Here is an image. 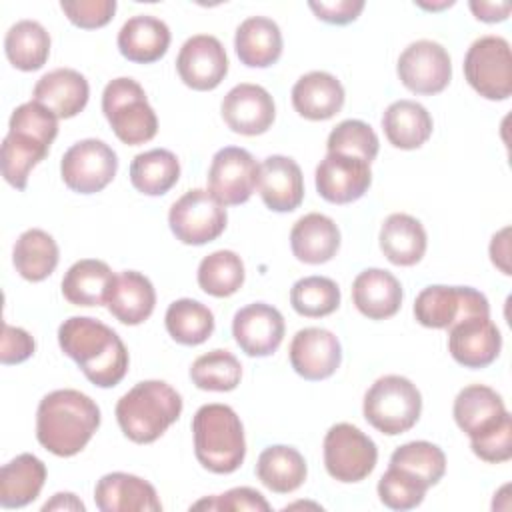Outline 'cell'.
<instances>
[{
    "label": "cell",
    "instance_id": "14",
    "mask_svg": "<svg viewBox=\"0 0 512 512\" xmlns=\"http://www.w3.org/2000/svg\"><path fill=\"white\" fill-rule=\"evenodd\" d=\"M260 164L254 156L238 146L220 148L208 168V190L224 204H244L258 186Z\"/></svg>",
    "mask_w": 512,
    "mask_h": 512
},
{
    "label": "cell",
    "instance_id": "40",
    "mask_svg": "<svg viewBox=\"0 0 512 512\" xmlns=\"http://www.w3.org/2000/svg\"><path fill=\"white\" fill-rule=\"evenodd\" d=\"M244 276V262L236 252L216 250L200 260L196 280L206 294L214 298H226L240 290Z\"/></svg>",
    "mask_w": 512,
    "mask_h": 512
},
{
    "label": "cell",
    "instance_id": "3",
    "mask_svg": "<svg viewBox=\"0 0 512 512\" xmlns=\"http://www.w3.org/2000/svg\"><path fill=\"white\" fill-rule=\"evenodd\" d=\"M58 134V118L36 100L14 108L8 134L2 140V176L16 190H24L30 170L40 164Z\"/></svg>",
    "mask_w": 512,
    "mask_h": 512
},
{
    "label": "cell",
    "instance_id": "50",
    "mask_svg": "<svg viewBox=\"0 0 512 512\" xmlns=\"http://www.w3.org/2000/svg\"><path fill=\"white\" fill-rule=\"evenodd\" d=\"M318 20L328 24H350L364 10V0H332V2H308Z\"/></svg>",
    "mask_w": 512,
    "mask_h": 512
},
{
    "label": "cell",
    "instance_id": "51",
    "mask_svg": "<svg viewBox=\"0 0 512 512\" xmlns=\"http://www.w3.org/2000/svg\"><path fill=\"white\" fill-rule=\"evenodd\" d=\"M490 260L506 276H510V228H502L492 236L490 242Z\"/></svg>",
    "mask_w": 512,
    "mask_h": 512
},
{
    "label": "cell",
    "instance_id": "48",
    "mask_svg": "<svg viewBox=\"0 0 512 512\" xmlns=\"http://www.w3.org/2000/svg\"><path fill=\"white\" fill-rule=\"evenodd\" d=\"M472 452L490 464L506 462L512 458V418L508 416L496 430L490 434L470 440Z\"/></svg>",
    "mask_w": 512,
    "mask_h": 512
},
{
    "label": "cell",
    "instance_id": "16",
    "mask_svg": "<svg viewBox=\"0 0 512 512\" xmlns=\"http://www.w3.org/2000/svg\"><path fill=\"white\" fill-rule=\"evenodd\" d=\"M314 182L326 202L350 204L368 192L372 170L362 158L328 152L316 166Z\"/></svg>",
    "mask_w": 512,
    "mask_h": 512
},
{
    "label": "cell",
    "instance_id": "17",
    "mask_svg": "<svg viewBox=\"0 0 512 512\" xmlns=\"http://www.w3.org/2000/svg\"><path fill=\"white\" fill-rule=\"evenodd\" d=\"M284 330V316L266 302H252L232 318V336L240 350L252 358L274 354L284 340Z\"/></svg>",
    "mask_w": 512,
    "mask_h": 512
},
{
    "label": "cell",
    "instance_id": "43",
    "mask_svg": "<svg viewBox=\"0 0 512 512\" xmlns=\"http://www.w3.org/2000/svg\"><path fill=\"white\" fill-rule=\"evenodd\" d=\"M390 466L410 472L430 488L438 484L446 472V454L432 442L414 440L398 446L392 452Z\"/></svg>",
    "mask_w": 512,
    "mask_h": 512
},
{
    "label": "cell",
    "instance_id": "46",
    "mask_svg": "<svg viewBox=\"0 0 512 512\" xmlns=\"http://www.w3.org/2000/svg\"><path fill=\"white\" fill-rule=\"evenodd\" d=\"M190 510H224V512H240V510H256V512H268L270 504L266 498L248 486L232 488L224 494H216L210 498H202L190 506Z\"/></svg>",
    "mask_w": 512,
    "mask_h": 512
},
{
    "label": "cell",
    "instance_id": "45",
    "mask_svg": "<svg viewBox=\"0 0 512 512\" xmlns=\"http://www.w3.org/2000/svg\"><path fill=\"white\" fill-rule=\"evenodd\" d=\"M426 492L428 486L420 478L396 466H388L378 480L380 502L390 510H412L422 504Z\"/></svg>",
    "mask_w": 512,
    "mask_h": 512
},
{
    "label": "cell",
    "instance_id": "21",
    "mask_svg": "<svg viewBox=\"0 0 512 512\" xmlns=\"http://www.w3.org/2000/svg\"><path fill=\"white\" fill-rule=\"evenodd\" d=\"M452 414L458 428L470 440L490 434L510 416L502 396L484 384L464 386L454 398Z\"/></svg>",
    "mask_w": 512,
    "mask_h": 512
},
{
    "label": "cell",
    "instance_id": "53",
    "mask_svg": "<svg viewBox=\"0 0 512 512\" xmlns=\"http://www.w3.org/2000/svg\"><path fill=\"white\" fill-rule=\"evenodd\" d=\"M48 510H78V512H84L86 506L82 504V500L76 498V494L72 492H58L52 496L50 502H46L42 506V512H48Z\"/></svg>",
    "mask_w": 512,
    "mask_h": 512
},
{
    "label": "cell",
    "instance_id": "47",
    "mask_svg": "<svg viewBox=\"0 0 512 512\" xmlns=\"http://www.w3.org/2000/svg\"><path fill=\"white\" fill-rule=\"evenodd\" d=\"M60 8L74 26L94 30L106 26L112 20L116 12V0H62Z\"/></svg>",
    "mask_w": 512,
    "mask_h": 512
},
{
    "label": "cell",
    "instance_id": "22",
    "mask_svg": "<svg viewBox=\"0 0 512 512\" xmlns=\"http://www.w3.org/2000/svg\"><path fill=\"white\" fill-rule=\"evenodd\" d=\"M94 502L100 512H160L162 502L156 488L134 474H104L94 488Z\"/></svg>",
    "mask_w": 512,
    "mask_h": 512
},
{
    "label": "cell",
    "instance_id": "19",
    "mask_svg": "<svg viewBox=\"0 0 512 512\" xmlns=\"http://www.w3.org/2000/svg\"><path fill=\"white\" fill-rule=\"evenodd\" d=\"M502 348V336L490 316H468L448 328V352L464 368L490 366Z\"/></svg>",
    "mask_w": 512,
    "mask_h": 512
},
{
    "label": "cell",
    "instance_id": "9",
    "mask_svg": "<svg viewBox=\"0 0 512 512\" xmlns=\"http://www.w3.org/2000/svg\"><path fill=\"white\" fill-rule=\"evenodd\" d=\"M322 452L326 472L344 484L360 482L370 476L378 460V448L374 440L358 426L348 422L330 426L324 436Z\"/></svg>",
    "mask_w": 512,
    "mask_h": 512
},
{
    "label": "cell",
    "instance_id": "8",
    "mask_svg": "<svg viewBox=\"0 0 512 512\" xmlns=\"http://www.w3.org/2000/svg\"><path fill=\"white\" fill-rule=\"evenodd\" d=\"M468 84L486 100H506L512 94V52L506 38L486 34L476 38L464 56Z\"/></svg>",
    "mask_w": 512,
    "mask_h": 512
},
{
    "label": "cell",
    "instance_id": "1",
    "mask_svg": "<svg viewBox=\"0 0 512 512\" xmlns=\"http://www.w3.org/2000/svg\"><path fill=\"white\" fill-rule=\"evenodd\" d=\"M58 344L84 376L98 388H112L128 372V350L122 338L90 316H70L58 328Z\"/></svg>",
    "mask_w": 512,
    "mask_h": 512
},
{
    "label": "cell",
    "instance_id": "34",
    "mask_svg": "<svg viewBox=\"0 0 512 512\" xmlns=\"http://www.w3.org/2000/svg\"><path fill=\"white\" fill-rule=\"evenodd\" d=\"M256 476L268 490L276 494H290L304 484L308 466L304 456L294 446L274 444L260 452Z\"/></svg>",
    "mask_w": 512,
    "mask_h": 512
},
{
    "label": "cell",
    "instance_id": "41",
    "mask_svg": "<svg viewBox=\"0 0 512 512\" xmlns=\"http://www.w3.org/2000/svg\"><path fill=\"white\" fill-rule=\"evenodd\" d=\"M242 364L240 360L222 348L210 350L198 356L190 366V380L200 390L230 392L240 384Z\"/></svg>",
    "mask_w": 512,
    "mask_h": 512
},
{
    "label": "cell",
    "instance_id": "49",
    "mask_svg": "<svg viewBox=\"0 0 512 512\" xmlns=\"http://www.w3.org/2000/svg\"><path fill=\"white\" fill-rule=\"evenodd\" d=\"M36 350V342L24 328L4 322L2 326V344H0V362L2 364H20L28 360Z\"/></svg>",
    "mask_w": 512,
    "mask_h": 512
},
{
    "label": "cell",
    "instance_id": "6",
    "mask_svg": "<svg viewBox=\"0 0 512 512\" xmlns=\"http://www.w3.org/2000/svg\"><path fill=\"white\" fill-rule=\"evenodd\" d=\"M364 418L386 436L408 432L420 418L422 394L400 374L380 376L364 394Z\"/></svg>",
    "mask_w": 512,
    "mask_h": 512
},
{
    "label": "cell",
    "instance_id": "23",
    "mask_svg": "<svg viewBox=\"0 0 512 512\" xmlns=\"http://www.w3.org/2000/svg\"><path fill=\"white\" fill-rule=\"evenodd\" d=\"M262 202L272 212H292L304 200V176L296 160L282 154L264 158L258 174Z\"/></svg>",
    "mask_w": 512,
    "mask_h": 512
},
{
    "label": "cell",
    "instance_id": "33",
    "mask_svg": "<svg viewBox=\"0 0 512 512\" xmlns=\"http://www.w3.org/2000/svg\"><path fill=\"white\" fill-rule=\"evenodd\" d=\"M382 128L394 148L416 150L430 138L434 122L420 102L396 100L384 110Z\"/></svg>",
    "mask_w": 512,
    "mask_h": 512
},
{
    "label": "cell",
    "instance_id": "29",
    "mask_svg": "<svg viewBox=\"0 0 512 512\" xmlns=\"http://www.w3.org/2000/svg\"><path fill=\"white\" fill-rule=\"evenodd\" d=\"M120 54L136 64H152L160 60L170 46V28L152 14L128 18L118 32Z\"/></svg>",
    "mask_w": 512,
    "mask_h": 512
},
{
    "label": "cell",
    "instance_id": "12",
    "mask_svg": "<svg viewBox=\"0 0 512 512\" xmlns=\"http://www.w3.org/2000/svg\"><path fill=\"white\" fill-rule=\"evenodd\" d=\"M118 156L104 142L84 138L72 144L60 160V176L64 184L78 194H96L104 190L116 176Z\"/></svg>",
    "mask_w": 512,
    "mask_h": 512
},
{
    "label": "cell",
    "instance_id": "10",
    "mask_svg": "<svg viewBox=\"0 0 512 512\" xmlns=\"http://www.w3.org/2000/svg\"><path fill=\"white\" fill-rule=\"evenodd\" d=\"M228 222L224 204L204 188L184 192L168 212V224L176 240L188 246H202L216 240Z\"/></svg>",
    "mask_w": 512,
    "mask_h": 512
},
{
    "label": "cell",
    "instance_id": "39",
    "mask_svg": "<svg viewBox=\"0 0 512 512\" xmlns=\"http://www.w3.org/2000/svg\"><path fill=\"white\" fill-rule=\"evenodd\" d=\"M164 324L174 342L184 346H198L212 336L214 314L198 300L180 298L168 306Z\"/></svg>",
    "mask_w": 512,
    "mask_h": 512
},
{
    "label": "cell",
    "instance_id": "11",
    "mask_svg": "<svg viewBox=\"0 0 512 512\" xmlns=\"http://www.w3.org/2000/svg\"><path fill=\"white\" fill-rule=\"evenodd\" d=\"M414 316L426 328L448 330L468 316H490L488 298L472 286L432 284L418 292Z\"/></svg>",
    "mask_w": 512,
    "mask_h": 512
},
{
    "label": "cell",
    "instance_id": "7",
    "mask_svg": "<svg viewBox=\"0 0 512 512\" xmlns=\"http://www.w3.org/2000/svg\"><path fill=\"white\" fill-rule=\"evenodd\" d=\"M102 112L118 136L128 146L152 140L158 132V118L144 88L130 76L114 78L102 92Z\"/></svg>",
    "mask_w": 512,
    "mask_h": 512
},
{
    "label": "cell",
    "instance_id": "30",
    "mask_svg": "<svg viewBox=\"0 0 512 512\" xmlns=\"http://www.w3.org/2000/svg\"><path fill=\"white\" fill-rule=\"evenodd\" d=\"M234 48L244 66L268 68L282 54L280 26L266 16H250L236 28Z\"/></svg>",
    "mask_w": 512,
    "mask_h": 512
},
{
    "label": "cell",
    "instance_id": "27",
    "mask_svg": "<svg viewBox=\"0 0 512 512\" xmlns=\"http://www.w3.org/2000/svg\"><path fill=\"white\" fill-rule=\"evenodd\" d=\"M106 306L118 322L126 326H138L154 312L156 290L144 274L136 270H124L114 276Z\"/></svg>",
    "mask_w": 512,
    "mask_h": 512
},
{
    "label": "cell",
    "instance_id": "20",
    "mask_svg": "<svg viewBox=\"0 0 512 512\" xmlns=\"http://www.w3.org/2000/svg\"><path fill=\"white\" fill-rule=\"evenodd\" d=\"M220 110L226 126L242 136L264 134L276 118V106L270 92L250 82L236 84L228 90Z\"/></svg>",
    "mask_w": 512,
    "mask_h": 512
},
{
    "label": "cell",
    "instance_id": "18",
    "mask_svg": "<svg viewBox=\"0 0 512 512\" xmlns=\"http://www.w3.org/2000/svg\"><path fill=\"white\" fill-rule=\"evenodd\" d=\"M290 366L304 380L330 378L342 362V346L334 332L308 326L292 336L288 348Z\"/></svg>",
    "mask_w": 512,
    "mask_h": 512
},
{
    "label": "cell",
    "instance_id": "38",
    "mask_svg": "<svg viewBox=\"0 0 512 512\" xmlns=\"http://www.w3.org/2000/svg\"><path fill=\"white\" fill-rule=\"evenodd\" d=\"M180 178V162L166 148L140 152L130 162V182L146 196L166 194Z\"/></svg>",
    "mask_w": 512,
    "mask_h": 512
},
{
    "label": "cell",
    "instance_id": "13",
    "mask_svg": "<svg viewBox=\"0 0 512 512\" xmlns=\"http://www.w3.org/2000/svg\"><path fill=\"white\" fill-rule=\"evenodd\" d=\"M396 72L410 92L432 96L450 84L452 60L442 44L434 40H416L402 50Z\"/></svg>",
    "mask_w": 512,
    "mask_h": 512
},
{
    "label": "cell",
    "instance_id": "35",
    "mask_svg": "<svg viewBox=\"0 0 512 512\" xmlns=\"http://www.w3.org/2000/svg\"><path fill=\"white\" fill-rule=\"evenodd\" d=\"M116 274L110 266L96 258L74 262L62 278V294L74 306H102Z\"/></svg>",
    "mask_w": 512,
    "mask_h": 512
},
{
    "label": "cell",
    "instance_id": "24",
    "mask_svg": "<svg viewBox=\"0 0 512 512\" xmlns=\"http://www.w3.org/2000/svg\"><path fill=\"white\" fill-rule=\"evenodd\" d=\"M32 100L48 108L56 118H74L80 114L90 96L88 80L74 68H56L44 74L32 92Z\"/></svg>",
    "mask_w": 512,
    "mask_h": 512
},
{
    "label": "cell",
    "instance_id": "4",
    "mask_svg": "<svg viewBox=\"0 0 512 512\" xmlns=\"http://www.w3.org/2000/svg\"><path fill=\"white\" fill-rule=\"evenodd\" d=\"M122 434L136 444L158 440L182 414V396L164 380H142L116 402Z\"/></svg>",
    "mask_w": 512,
    "mask_h": 512
},
{
    "label": "cell",
    "instance_id": "28",
    "mask_svg": "<svg viewBox=\"0 0 512 512\" xmlns=\"http://www.w3.org/2000/svg\"><path fill=\"white\" fill-rule=\"evenodd\" d=\"M290 248L304 264H324L332 260L340 248V228L326 214H304L290 230Z\"/></svg>",
    "mask_w": 512,
    "mask_h": 512
},
{
    "label": "cell",
    "instance_id": "5",
    "mask_svg": "<svg viewBox=\"0 0 512 512\" xmlns=\"http://www.w3.org/2000/svg\"><path fill=\"white\" fill-rule=\"evenodd\" d=\"M196 460L214 474L236 472L246 456L244 426L228 404H204L192 418Z\"/></svg>",
    "mask_w": 512,
    "mask_h": 512
},
{
    "label": "cell",
    "instance_id": "31",
    "mask_svg": "<svg viewBox=\"0 0 512 512\" xmlns=\"http://www.w3.org/2000/svg\"><path fill=\"white\" fill-rule=\"evenodd\" d=\"M378 240L384 256L396 266L418 264L428 244L422 222L404 212H394L382 222Z\"/></svg>",
    "mask_w": 512,
    "mask_h": 512
},
{
    "label": "cell",
    "instance_id": "2",
    "mask_svg": "<svg viewBox=\"0 0 512 512\" xmlns=\"http://www.w3.org/2000/svg\"><path fill=\"white\" fill-rule=\"evenodd\" d=\"M100 426V408L84 392H48L36 410V438L54 456L68 458L86 448Z\"/></svg>",
    "mask_w": 512,
    "mask_h": 512
},
{
    "label": "cell",
    "instance_id": "42",
    "mask_svg": "<svg viewBox=\"0 0 512 512\" xmlns=\"http://www.w3.org/2000/svg\"><path fill=\"white\" fill-rule=\"evenodd\" d=\"M340 288L326 276H304L290 288L292 308L306 318H322L338 310Z\"/></svg>",
    "mask_w": 512,
    "mask_h": 512
},
{
    "label": "cell",
    "instance_id": "52",
    "mask_svg": "<svg viewBox=\"0 0 512 512\" xmlns=\"http://www.w3.org/2000/svg\"><path fill=\"white\" fill-rule=\"evenodd\" d=\"M472 14L482 22H502L510 16L512 4L510 2H486V0H470L468 2Z\"/></svg>",
    "mask_w": 512,
    "mask_h": 512
},
{
    "label": "cell",
    "instance_id": "25",
    "mask_svg": "<svg viewBox=\"0 0 512 512\" xmlns=\"http://www.w3.org/2000/svg\"><path fill=\"white\" fill-rule=\"evenodd\" d=\"M400 280L382 268H366L352 282V302L370 320L392 318L402 306Z\"/></svg>",
    "mask_w": 512,
    "mask_h": 512
},
{
    "label": "cell",
    "instance_id": "32",
    "mask_svg": "<svg viewBox=\"0 0 512 512\" xmlns=\"http://www.w3.org/2000/svg\"><path fill=\"white\" fill-rule=\"evenodd\" d=\"M46 464L34 454H18L0 470V506L22 508L40 496Z\"/></svg>",
    "mask_w": 512,
    "mask_h": 512
},
{
    "label": "cell",
    "instance_id": "26",
    "mask_svg": "<svg viewBox=\"0 0 512 512\" xmlns=\"http://www.w3.org/2000/svg\"><path fill=\"white\" fill-rule=\"evenodd\" d=\"M292 106L306 120H328L344 106V86L324 70H312L292 86Z\"/></svg>",
    "mask_w": 512,
    "mask_h": 512
},
{
    "label": "cell",
    "instance_id": "44",
    "mask_svg": "<svg viewBox=\"0 0 512 512\" xmlns=\"http://www.w3.org/2000/svg\"><path fill=\"white\" fill-rule=\"evenodd\" d=\"M326 148L328 152L356 156L370 164L378 156L380 142L370 124L348 118L332 128L326 140Z\"/></svg>",
    "mask_w": 512,
    "mask_h": 512
},
{
    "label": "cell",
    "instance_id": "37",
    "mask_svg": "<svg viewBox=\"0 0 512 512\" xmlns=\"http://www.w3.org/2000/svg\"><path fill=\"white\" fill-rule=\"evenodd\" d=\"M4 52L14 68L40 70L50 56V34L36 20H18L4 36Z\"/></svg>",
    "mask_w": 512,
    "mask_h": 512
},
{
    "label": "cell",
    "instance_id": "36",
    "mask_svg": "<svg viewBox=\"0 0 512 512\" xmlns=\"http://www.w3.org/2000/svg\"><path fill=\"white\" fill-rule=\"evenodd\" d=\"M58 258L60 252L56 240L40 228L24 230L12 250L14 268L28 282L46 280L56 270Z\"/></svg>",
    "mask_w": 512,
    "mask_h": 512
},
{
    "label": "cell",
    "instance_id": "54",
    "mask_svg": "<svg viewBox=\"0 0 512 512\" xmlns=\"http://www.w3.org/2000/svg\"><path fill=\"white\" fill-rule=\"evenodd\" d=\"M454 2L452 0H444V2H440V4H424V2H418V6H422V8H426V10H442V8H448V6H452Z\"/></svg>",
    "mask_w": 512,
    "mask_h": 512
},
{
    "label": "cell",
    "instance_id": "15",
    "mask_svg": "<svg viewBox=\"0 0 512 512\" xmlns=\"http://www.w3.org/2000/svg\"><path fill=\"white\" fill-rule=\"evenodd\" d=\"M176 70L188 88L198 92L214 90L228 74V56L216 36L194 34L182 44L176 56Z\"/></svg>",
    "mask_w": 512,
    "mask_h": 512
}]
</instances>
